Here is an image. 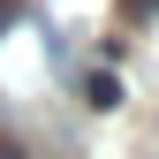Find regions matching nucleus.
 <instances>
[{
  "label": "nucleus",
  "instance_id": "nucleus-1",
  "mask_svg": "<svg viewBox=\"0 0 159 159\" xmlns=\"http://www.w3.org/2000/svg\"><path fill=\"white\" fill-rule=\"evenodd\" d=\"M84 98H91L98 114H114V106H121V84H114V76L98 68V76H84Z\"/></svg>",
  "mask_w": 159,
  "mask_h": 159
},
{
  "label": "nucleus",
  "instance_id": "nucleus-2",
  "mask_svg": "<svg viewBox=\"0 0 159 159\" xmlns=\"http://www.w3.org/2000/svg\"><path fill=\"white\" fill-rule=\"evenodd\" d=\"M15 15H23V0H0V38L15 30Z\"/></svg>",
  "mask_w": 159,
  "mask_h": 159
},
{
  "label": "nucleus",
  "instance_id": "nucleus-3",
  "mask_svg": "<svg viewBox=\"0 0 159 159\" xmlns=\"http://www.w3.org/2000/svg\"><path fill=\"white\" fill-rule=\"evenodd\" d=\"M121 8H129V15H159V0H121Z\"/></svg>",
  "mask_w": 159,
  "mask_h": 159
},
{
  "label": "nucleus",
  "instance_id": "nucleus-4",
  "mask_svg": "<svg viewBox=\"0 0 159 159\" xmlns=\"http://www.w3.org/2000/svg\"><path fill=\"white\" fill-rule=\"evenodd\" d=\"M0 159H30V152H23V144H15V136H0Z\"/></svg>",
  "mask_w": 159,
  "mask_h": 159
}]
</instances>
